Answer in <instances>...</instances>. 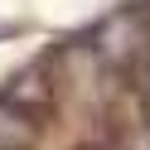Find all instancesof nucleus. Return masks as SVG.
Here are the masks:
<instances>
[{"mask_svg": "<svg viewBox=\"0 0 150 150\" xmlns=\"http://www.w3.org/2000/svg\"><path fill=\"white\" fill-rule=\"evenodd\" d=\"M92 53L102 58V68H140V58L150 53V15L145 10H116L111 20H102Z\"/></svg>", "mask_w": 150, "mask_h": 150, "instance_id": "f257e3e1", "label": "nucleus"}, {"mask_svg": "<svg viewBox=\"0 0 150 150\" xmlns=\"http://www.w3.org/2000/svg\"><path fill=\"white\" fill-rule=\"evenodd\" d=\"M29 136H34V111L0 97V150H24Z\"/></svg>", "mask_w": 150, "mask_h": 150, "instance_id": "f03ea898", "label": "nucleus"}, {"mask_svg": "<svg viewBox=\"0 0 150 150\" xmlns=\"http://www.w3.org/2000/svg\"><path fill=\"white\" fill-rule=\"evenodd\" d=\"M140 78H145V92H150V53L140 58Z\"/></svg>", "mask_w": 150, "mask_h": 150, "instance_id": "7ed1b4c3", "label": "nucleus"}, {"mask_svg": "<svg viewBox=\"0 0 150 150\" xmlns=\"http://www.w3.org/2000/svg\"><path fill=\"white\" fill-rule=\"evenodd\" d=\"M92 150H111V145H92Z\"/></svg>", "mask_w": 150, "mask_h": 150, "instance_id": "20e7f679", "label": "nucleus"}]
</instances>
